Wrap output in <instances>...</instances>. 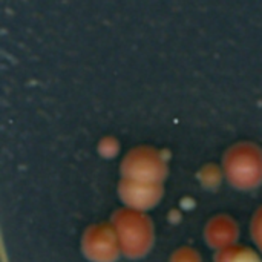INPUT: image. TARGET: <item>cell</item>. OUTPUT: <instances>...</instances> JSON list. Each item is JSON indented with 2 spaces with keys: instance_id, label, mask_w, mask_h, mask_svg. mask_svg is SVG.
<instances>
[{
  "instance_id": "obj_1",
  "label": "cell",
  "mask_w": 262,
  "mask_h": 262,
  "mask_svg": "<svg viewBox=\"0 0 262 262\" xmlns=\"http://www.w3.org/2000/svg\"><path fill=\"white\" fill-rule=\"evenodd\" d=\"M233 262H258L255 259V256L252 255H246V256H239V259H235Z\"/></svg>"
}]
</instances>
